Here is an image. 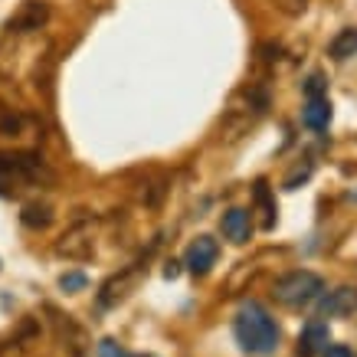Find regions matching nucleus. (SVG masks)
Masks as SVG:
<instances>
[{"mask_svg": "<svg viewBox=\"0 0 357 357\" xmlns=\"http://www.w3.org/2000/svg\"><path fill=\"white\" fill-rule=\"evenodd\" d=\"M233 335H236L239 347L246 354H256V357H266L279 347V325L259 302H246L239 305L236 318H233Z\"/></svg>", "mask_w": 357, "mask_h": 357, "instance_id": "nucleus-1", "label": "nucleus"}, {"mask_svg": "<svg viewBox=\"0 0 357 357\" xmlns=\"http://www.w3.org/2000/svg\"><path fill=\"white\" fill-rule=\"evenodd\" d=\"M321 292H325V279H321L318 272H308V269H295V272H289V275L275 279V285H272L275 302L289 305V308L314 302Z\"/></svg>", "mask_w": 357, "mask_h": 357, "instance_id": "nucleus-2", "label": "nucleus"}, {"mask_svg": "<svg viewBox=\"0 0 357 357\" xmlns=\"http://www.w3.org/2000/svg\"><path fill=\"white\" fill-rule=\"evenodd\" d=\"M0 177L3 181H20V184H53V171L30 151H0Z\"/></svg>", "mask_w": 357, "mask_h": 357, "instance_id": "nucleus-3", "label": "nucleus"}, {"mask_svg": "<svg viewBox=\"0 0 357 357\" xmlns=\"http://www.w3.org/2000/svg\"><path fill=\"white\" fill-rule=\"evenodd\" d=\"M96 233H98L96 220H76L63 236L56 239V256H63V259H76V262L89 259V256L96 252Z\"/></svg>", "mask_w": 357, "mask_h": 357, "instance_id": "nucleus-4", "label": "nucleus"}, {"mask_svg": "<svg viewBox=\"0 0 357 357\" xmlns=\"http://www.w3.org/2000/svg\"><path fill=\"white\" fill-rule=\"evenodd\" d=\"M141 275H144V266H141V262L121 269L119 275H112V279L98 289V305H102V308H115L119 302H125V298L135 292V285L141 282Z\"/></svg>", "mask_w": 357, "mask_h": 357, "instance_id": "nucleus-5", "label": "nucleus"}, {"mask_svg": "<svg viewBox=\"0 0 357 357\" xmlns=\"http://www.w3.org/2000/svg\"><path fill=\"white\" fill-rule=\"evenodd\" d=\"M357 312V285H341L318 298V318H347Z\"/></svg>", "mask_w": 357, "mask_h": 357, "instance_id": "nucleus-6", "label": "nucleus"}, {"mask_svg": "<svg viewBox=\"0 0 357 357\" xmlns=\"http://www.w3.org/2000/svg\"><path fill=\"white\" fill-rule=\"evenodd\" d=\"M217 256H220L217 239L213 236H197L194 243L187 246V252H184V266L194 272V275H206V272L213 269Z\"/></svg>", "mask_w": 357, "mask_h": 357, "instance_id": "nucleus-7", "label": "nucleus"}, {"mask_svg": "<svg viewBox=\"0 0 357 357\" xmlns=\"http://www.w3.org/2000/svg\"><path fill=\"white\" fill-rule=\"evenodd\" d=\"M46 20H50V7H46L43 0H26V3H20V10L7 20V30H10V33L40 30Z\"/></svg>", "mask_w": 357, "mask_h": 357, "instance_id": "nucleus-8", "label": "nucleus"}, {"mask_svg": "<svg viewBox=\"0 0 357 357\" xmlns=\"http://www.w3.org/2000/svg\"><path fill=\"white\" fill-rule=\"evenodd\" d=\"M328 341H331L328 321H321V318H312V321L302 328V335H298V357H314L318 351H325Z\"/></svg>", "mask_w": 357, "mask_h": 357, "instance_id": "nucleus-9", "label": "nucleus"}, {"mask_svg": "<svg viewBox=\"0 0 357 357\" xmlns=\"http://www.w3.org/2000/svg\"><path fill=\"white\" fill-rule=\"evenodd\" d=\"M53 325H56V331H59V337L66 341V347L73 351V357H82L89 351V335L82 331V328L69 318V314H59V312H53Z\"/></svg>", "mask_w": 357, "mask_h": 357, "instance_id": "nucleus-10", "label": "nucleus"}, {"mask_svg": "<svg viewBox=\"0 0 357 357\" xmlns=\"http://www.w3.org/2000/svg\"><path fill=\"white\" fill-rule=\"evenodd\" d=\"M220 227H223V236H227L229 243H249V236H252L249 213H246V210H239V206H233V210H227V213H223Z\"/></svg>", "mask_w": 357, "mask_h": 357, "instance_id": "nucleus-11", "label": "nucleus"}, {"mask_svg": "<svg viewBox=\"0 0 357 357\" xmlns=\"http://www.w3.org/2000/svg\"><path fill=\"white\" fill-rule=\"evenodd\" d=\"M302 121H305V128L325 131L328 121H331V102H328V96L308 98V102H305V109H302Z\"/></svg>", "mask_w": 357, "mask_h": 357, "instance_id": "nucleus-12", "label": "nucleus"}, {"mask_svg": "<svg viewBox=\"0 0 357 357\" xmlns=\"http://www.w3.org/2000/svg\"><path fill=\"white\" fill-rule=\"evenodd\" d=\"M354 53H357V30H354V26L341 30V33L335 36V40L328 43V56H331V59H337V63L351 59Z\"/></svg>", "mask_w": 357, "mask_h": 357, "instance_id": "nucleus-13", "label": "nucleus"}, {"mask_svg": "<svg viewBox=\"0 0 357 357\" xmlns=\"http://www.w3.org/2000/svg\"><path fill=\"white\" fill-rule=\"evenodd\" d=\"M30 128V119L17 109H0V135L3 138H23Z\"/></svg>", "mask_w": 357, "mask_h": 357, "instance_id": "nucleus-14", "label": "nucleus"}, {"mask_svg": "<svg viewBox=\"0 0 357 357\" xmlns=\"http://www.w3.org/2000/svg\"><path fill=\"white\" fill-rule=\"evenodd\" d=\"M20 220H23V227H30V229H46L53 223V206L50 204H26Z\"/></svg>", "mask_w": 357, "mask_h": 357, "instance_id": "nucleus-15", "label": "nucleus"}, {"mask_svg": "<svg viewBox=\"0 0 357 357\" xmlns=\"http://www.w3.org/2000/svg\"><path fill=\"white\" fill-rule=\"evenodd\" d=\"M252 197H256V204H259V210H262V227L272 229V227H275V200H272L269 184H266V181H256Z\"/></svg>", "mask_w": 357, "mask_h": 357, "instance_id": "nucleus-16", "label": "nucleus"}, {"mask_svg": "<svg viewBox=\"0 0 357 357\" xmlns=\"http://www.w3.org/2000/svg\"><path fill=\"white\" fill-rule=\"evenodd\" d=\"M328 92V82H325V76L321 73H312V76L305 79V96L308 98H321Z\"/></svg>", "mask_w": 357, "mask_h": 357, "instance_id": "nucleus-17", "label": "nucleus"}, {"mask_svg": "<svg viewBox=\"0 0 357 357\" xmlns=\"http://www.w3.org/2000/svg\"><path fill=\"white\" fill-rule=\"evenodd\" d=\"M89 279H86V272H66L63 279H59V289L63 292H79V289H86Z\"/></svg>", "mask_w": 357, "mask_h": 357, "instance_id": "nucleus-18", "label": "nucleus"}, {"mask_svg": "<svg viewBox=\"0 0 357 357\" xmlns=\"http://www.w3.org/2000/svg\"><path fill=\"white\" fill-rule=\"evenodd\" d=\"M98 357H135V354H128V351H125L119 341L105 337V341H98Z\"/></svg>", "mask_w": 357, "mask_h": 357, "instance_id": "nucleus-19", "label": "nucleus"}, {"mask_svg": "<svg viewBox=\"0 0 357 357\" xmlns=\"http://www.w3.org/2000/svg\"><path fill=\"white\" fill-rule=\"evenodd\" d=\"M308 177H312V164H305V167H298V171H295L292 177H289V181H285V190H295V187L302 184V181H308Z\"/></svg>", "mask_w": 357, "mask_h": 357, "instance_id": "nucleus-20", "label": "nucleus"}, {"mask_svg": "<svg viewBox=\"0 0 357 357\" xmlns=\"http://www.w3.org/2000/svg\"><path fill=\"white\" fill-rule=\"evenodd\" d=\"M325 357H354V354H351V347H344V344H328Z\"/></svg>", "mask_w": 357, "mask_h": 357, "instance_id": "nucleus-21", "label": "nucleus"}, {"mask_svg": "<svg viewBox=\"0 0 357 357\" xmlns=\"http://www.w3.org/2000/svg\"><path fill=\"white\" fill-rule=\"evenodd\" d=\"M177 262H167V269H164V275H167V279H177Z\"/></svg>", "mask_w": 357, "mask_h": 357, "instance_id": "nucleus-22", "label": "nucleus"}, {"mask_svg": "<svg viewBox=\"0 0 357 357\" xmlns=\"http://www.w3.org/2000/svg\"><path fill=\"white\" fill-rule=\"evenodd\" d=\"M351 200H354V204H357V190H354V194H351Z\"/></svg>", "mask_w": 357, "mask_h": 357, "instance_id": "nucleus-23", "label": "nucleus"}]
</instances>
